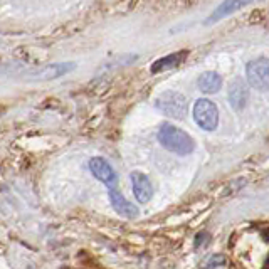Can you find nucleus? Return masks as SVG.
I'll use <instances>...</instances> for the list:
<instances>
[{"instance_id": "obj_1", "label": "nucleus", "mask_w": 269, "mask_h": 269, "mask_svg": "<svg viewBox=\"0 0 269 269\" xmlns=\"http://www.w3.org/2000/svg\"><path fill=\"white\" fill-rule=\"evenodd\" d=\"M157 138L165 150L175 153V155L185 157L190 155L193 150H195V140H193L190 134L179 128V126L168 123V121L160 125Z\"/></svg>"}, {"instance_id": "obj_2", "label": "nucleus", "mask_w": 269, "mask_h": 269, "mask_svg": "<svg viewBox=\"0 0 269 269\" xmlns=\"http://www.w3.org/2000/svg\"><path fill=\"white\" fill-rule=\"evenodd\" d=\"M155 108L161 114L173 120H184L188 111L187 98L179 91H165L155 100Z\"/></svg>"}, {"instance_id": "obj_3", "label": "nucleus", "mask_w": 269, "mask_h": 269, "mask_svg": "<svg viewBox=\"0 0 269 269\" xmlns=\"http://www.w3.org/2000/svg\"><path fill=\"white\" fill-rule=\"evenodd\" d=\"M76 69V64L71 61L67 62H54V64H47L44 67H37V69H21L19 76L30 79V81H49V79H57L61 76H66L71 71Z\"/></svg>"}, {"instance_id": "obj_4", "label": "nucleus", "mask_w": 269, "mask_h": 269, "mask_svg": "<svg viewBox=\"0 0 269 269\" xmlns=\"http://www.w3.org/2000/svg\"><path fill=\"white\" fill-rule=\"evenodd\" d=\"M193 120L205 132H214L219 126V109H217L215 103L207 100V98H200L193 105Z\"/></svg>"}, {"instance_id": "obj_5", "label": "nucleus", "mask_w": 269, "mask_h": 269, "mask_svg": "<svg viewBox=\"0 0 269 269\" xmlns=\"http://www.w3.org/2000/svg\"><path fill=\"white\" fill-rule=\"evenodd\" d=\"M247 84L258 91H269V59L258 57L246 66Z\"/></svg>"}, {"instance_id": "obj_6", "label": "nucleus", "mask_w": 269, "mask_h": 269, "mask_svg": "<svg viewBox=\"0 0 269 269\" xmlns=\"http://www.w3.org/2000/svg\"><path fill=\"white\" fill-rule=\"evenodd\" d=\"M89 167V172L93 173V177L96 180L103 182L108 188L111 187H116L118 185V173L114 172V168L111 167L106 158L103 157H93L88 163Z\"/></svg>"}, {"instance_id": "obj_7", "label": "nucleus", "mask_w": 269, "mask_h": 269, "mask_svg": "<svg viewBox=\"0 0 269 269\" xmlns=\"http://www.w3.org/2000/svg\"><path fill=\"white\" fill-rule=\"evenodd\" d=\"M254 2H261V0H224V2H220L219 5L214 9V12L205 19L204 24L205 26H214V24L220 22L222 19L236 14V12H239L241 9H244V7L251 5V3Z\"/></svg>"}, {"instance_id": "obj_8", "label": "nucleus", "mask_w": 269, "mask_h": 269, "mask_svg": "<svg viewBox=\"0 0 269 269\" xmlns=\"http://www.w3.org/2000/svg\"><path fill=\"white\" fill-rule=\"evenodd\" d=\"M109 202H111L113 211L116 212L118 215L125 217V219H134V217L140 215V211H138L136 205L132 204L116 187L109 188Z\"/></svg>"}, {"instance_id": "obj_9", "label": "nucleus", "mask_w": 269, "mask_h": 269, "mask_svg": "<svg viewBox=\"0 0 269 269\" xmlns=\"http://www.w3.org/2000/svg\"><path fill=\"white\" fill-rule=\"evenodd\" d=\"M132 180V188H133V195L140 204H146V202L152 200L153 197V185L150 182L148 177L141 172H132L130 175Z\"/></svg>"}, {"instance_id": "obj_10", "label": "nucleus", "mask_w": 269, "mask_h": 269, "mask_svg": "<svg viewBox=\"0 0 269 269\" xmlns=\"http://www.w3.org/2000/svg\"><path fill=\"white\" fill-rule=\"evenodd\" d=\"M227 98H229V103H231V106L236 109V111H242V109L246 108L247 101H249L247 82L242 81L241 78L234 79V81L229 84Z\"/></svg>"}, {"instance_id": "obj_11", "label": "nucleus", "mask_w": 269, "mask_h": 269, "mask_svg": "<svg viewBox=\"0 0 269 269\" xmlns=\"http://www.w3.org/2000/svg\"><path fill=\"white\" fill-rule=\"evenodd\" d=\"M187 57H188L187 49L172 53V54H168V56H163V57L157 59L155 62H152V66H150V73L158 74V73H163V71L173 69V67H179Z\"/></svg>"}, {"instance_id": "obj_12", "label": "nucleus", "mask_w": 269, "mask_h": 269, "mask_svg": "<svg viewBox=\"0 0 269 269\" xmlns=\"http://www.w3.org/2000/svg\"><path fill=\"white\" fill-rule=\"evenodd\" d=\"M197 86L204 94H215L222 88V78L215 71H205L197 79Z\"/></svg>"}, {"instance_id": "obj_13", "label": "nucleus", "mask_w": 269, "mask_h": 269, "mask_svg": "<svg viewBox=\"0 0 269 269\" xmlns=\"http://www.w3.org/2000/svg\"><path fill=\"white\" fill-rule=\"evenodd\" d=\"M138 56L136 54H125V56H120L116 61H108L105 66L100 67V71H106V69H114V67H121V66H128L132 64L133 61H136Z\"/></svg>"}]
</instances>
